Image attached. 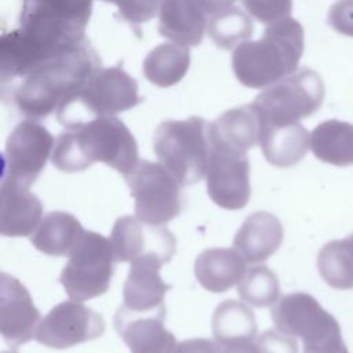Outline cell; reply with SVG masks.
<instances>
[{"mask_svg": "<svg viewBox=\"0 0 353 353\" xmlns=\"http://www.w3.org/2000/svg\"><path fill=\"white\" fill-rule=\"evenodd\" d=\"M85 234L80 221L66 211H51L44 215L32 233V244L51 256L70 255Z\"/></svg>", "mask_w": 353, "mask_h": 353, "instance_id": "cell-24", "label": "cell"}, {"mask_svg": "<svg viewBox=\"0 0 353 353\" xmlns=\"http://www.w3.org/2000/svg\"><path fill=\"white\" fill-rule=\"evenodd\" d=\"M208 197L221 208H244L251 196L247 153L211 146L207 167Z\"/></svg>", "mask_w": 353, "mask_h": 353, "instance_id": "cell-14", "label": "cell"}, {"mask_svg": "<svg viewBox=\"0 0 353 353\" xmlns=\"http://www.w3.org/2000/svg\"><path fill=\"white\" fill-rule=\"evenodd\" d=\"M172 353H221V346L216 341L205 338H192L178 342Z\"/></svg>", "mask_w": 353, "mask_h": 353, "instance_id": "cell-34", "label": "cell"}, {"mask_svg": "<svg viewBox=\"0 0 353 353\" xmlns=\"http://www.w3.org/2000/svg\"><path fill=\"white\" fill-rule=\"evenodd\" d=\"M211 325L221 346L252 342L258 331L252 310L236 299H226L215 307Z\"/></svg>", "mask_w": 353, "mask_h": 353, "instance_id": "cell-26", "label": "cell"}, {"mask_svg": "<svg viewBox=\"0 0 353 353\" xmlns=\"http://www.w3.org/2000/svg\"><path fill=\"white\" fill-rule=\"evenodd\" d=\"M313 154L328 164L347 167L353 164V124L336 119L317 124L310 134Z\"/></svg>", "mask_w": 353, "mask_h": 353, "instance_id": "cell-25", "label": "cell"}, {"mask_svg": "<svg viewBox=\"0 0 353 353\" xmlns=\"http://www.w3.org/2000/svg\"><path fill=\"white\" fill-rule=\"evenodd\" d=\"M270 314L276 330L303 341V353H332L346 346L336 319L307 292L281 296Z\"/></svg>", "mask_w": 353, "mask_h": 353, "instance_id": "cell-7", "label": "cell"}, {"mask_svg": "<svg viewBox=\"0 0 353 353\" xmlns=\"http://www.w3.org/2000/svg\"><path fill=\"white\" fill-rule=\"evenodd\" d=\"M261 120L251 103L226 110L210 124L212 148L247 153L259 143Z\"/></svg>", "mask_w": 353, "mask_h": 353, "instance_id": "cell-20", "label": "cell"}, {"mask_svg": "<svg viewBox=\"0 0 353 353\" xmlns=\"http://www.w3.org/2000/svg\"><path fill=\"white\" fill-rule=\"evenodd\" d=\"M43 205L28 189L1 183L0 186V233L7 237L32 234L41 221Z\"/></svg>", "mask_w": 353, "mask_h": 353, "instance_id": "cell-21", "label": "cell"}, {"mask_svg": "<svg viewBox=\"0 0 353 353\" xmlns=\"http://www.w3.org/2000/svg\"><path fill=\"white\" fill-rule=\"evenodd\" d=\"M54 137L34 120L21 121L6 141L1 183L29 189L54 150Z\"/></svg>", "mask_w": 353, "mask_h": 353, "instance_id": "cell-11", "label": "cell"}, {"mask_svg": "<svg viewBox=\"0 0 353 353\" xmlns=\"http://www.w3.org/2000/svg\"><path fill=\"white\" fill-rule=\"evenodd\" d=\"M305 48L302 25L283 18L268 25L261 39L239 44L232 54V69L248 88H266L296 72Z\"/></svg>", "mask_w": 353, "mask_h": 353, "instance_id": "cell-4", "label": "cell"}, {"mask_svg": "<svg viewBox=\"0 0 353 353\" xmlns=\"http://www.w3.org/2000/svg\"><path fill=\"white\" fill-rule=\"evenodd\" d=\"M114 4L119 14L131 25H141L150 21L157 12L161 0H102Z\"/></svg>", "mask_w": 353, "mask_h": 353, "instance_id": "cell-31", "label": "cell"}, {"mask_svg": "<svg viewBox=\"0 0 353 353\" xmlns=\"http://www.w3.org/2000/svg\"><path fill=\"white\" fill-rule=\"evenodd\" d=\"M161 266L160 262L152 259L131 263L123 285L121 307L137 313L154 312L165 307L164 296L171 288V284H167L160 277Z\"/></svg>", "mask_w": 353, "mask_h": 353, "instance_id": "cell-17", "label": "cell"}, {"mask_svg": "<svg viewBox=\"0 0 353 353\" xmlns=\"http://www.w3.org/2000/svg\"><path fill=\"white\" fill-rule=\"evenodd\" d=\"M141 102L135 79L119 66L101 68L58 108L57 117L66 128H74L97 117L125 112Z\"/></svg>", "mask_w": 353, "mask_h": 353, "instance_id": "cell-5", "label": "cell"}, {"mask_svg": "<svg viewBox=\"0 0 353 353\" xmlns=\"http://www.w3.org/2000/svg\"><path fill=\"white\" fill-rule=\"evenodd\" d=\"M207 14L197 0H161L159 33L185 47L199 46L207 30Z\"/></svg>", "mask_w": 353, "mask_h": 353, "instance_id": "cell-18", "label": "cell"}, {"mask_svg": "<svg viewBox=\"0 0 353 353\" xmlns=\"http://www.w3.org/2000/svg\"><path fill=\"white\" fill-rule=\"evenodd\" d=\"M255 353H298L295 338L280 332L279 330H268L254 341Z\"/></svg>", "mask_w": 353, "mask_h": 353, "instance_id": "cell-32", "label": "cell"}, {"mask_svg": "<svg viewBox=\"0 0 353 353\" xmlns=\"http://www.w3.org/2000/svg\"><path fill=\"white\" fill-rule=\"evenodd\" d=\"M98 69L101 61L84 41L26 74L14 92V102L29 119L47 117L76 94Z\"/></svg>", "mask_w": 353, "mask_h": 353, "instance_id": "cell-3", "label": "cell"}, {"mask_svg": "<svg viewBox=\"0 0 353 353\" xmlns=\"http://www.w3.org/2000/svg\"><path fill=\"white\" fill-rule=\"evenodd\" d=\"M259 145L266 161L279 168L298 164L310 148V134L301 123L261 124Z\"/></svg>", "mask_w": 353, "mask_h": 353, "instance_id": "cell-23", "label": "cell"}, {"mask_svg": "<svg viewBox=\"0 0 353 353\" xmlns=\"http://www.w3.org/2000/svg\"><path fill=\"white\" fill-rule=\"evenodd\" d=\"M26 1H33V0H26Z\"/></svg>", "mask_w": 353, "mask_h": 353, "instance_id": "cell-38", "label": "cell"}, {"mask_svg": "<svg viewBox=\"0 0 353 353\" xmlns=\"http://www.w3.org/2000/svg\"><path fill=\"white\" fill-rule=\"evenodd\" d=\"M341 243H342V247H343V251L346 254V258L353 269V234L350 237H346V239H341Z\"/></svg>", "mask_w": 353, "mask_h": 353, "instance_id": "cell-36", "label": "cell"}, {"mask_svg": "<svg viewBox=\"0 0 353 353\" xmlns=\"http://www.w3.org/2000/svg\"><path fill=\"white\" fill-rule=\"evenodd\" d=\"M190 66L189 47L164 43L154 47L145 58L142 72L152 84L167 88L179 83Z\"/></svg>", "mask_w": 353, "mask_h": 353, "instance_id": "cell-27", "label": "cell"}, {"mask_svg": "<svg viewBox=\"0 0 353 353\" xmlns=\"http://www.w3.org/2000/svg\"><path fill=\"white\" fill-rule=\"evenodd\" d=\"M207 32L216 47L230 50L251 37L254 25L245 12L240 8L230 7L210 17Z\"/></svg>", "mask_w": 353, "mask_h": 353, "instance_id": "cell-28", "label": "cell"}, {"mask_svg": "<svg viewBox=\"0 0 353 353\" xmlns=\"http://www.w3.org/2000/svg\"><path fill=\"white\" fill-rule=\"evenodd\" d=\"M237 0H197L200 7L210 17L216 14V12H221V11H225V10L230 8V7H233V4Z\"/></svg>", "mask_w": 353, "mask_h": 353, "instance_id": "cell-35", "label": "cell"}, {"mask_svg": "<svg viewBox=\"0 0 353 353\" xmlns=\"http://www.w3.org/2000/svg\"><path fill=\"white\" fill-rule=\"evenodd\" d=\"M165 307L154 312H130L119 307L114 328L131 353H172L176 339L164 327Z\"/></svg>", "mask_w": 353, "mask_h": 353, "instance_id": "cell-16", "label": "cell"}, {"mask_svg": "<svg viewBox=\"0 0 353 353\" xmlns=\"http://www.w3.org/2000/svg\"><path fill=\"white\" fill-rule=\"evenodd\" d=\"M124 179L135 201V215L141 221L163 225L179 215L182 185L161 163L139 160Z\"/></svg>", "mask_w": 353, "mask_h": 353, "instance_id": "cell-10", "label": "cell"}, {"mask_svg": "<svg viewBox=\"0 0 353 353\" xmlns=\"http://www.w3.org/2000/svg\"><path fill=\"white\" fill-rule=\"evenodd\" d=\"M3 353H17V352H3Z\"/></svg>", "mask_w": 353, "mask_h": 353, "instance_id": "cell-37", "label": "cell"}, {"mask_svg": "<svg viewBox=\"0 0 353 353\" xmlns=\"http://www.w3.org/2000/svg\"><path fill=\"white\" fill-rule=\"evenodd\" d=\"M284 229L279 218L268 211L247 216L233 239V247L248 263H258L272 256L283 243Z\"/></svg>", "mask_w": 353, "mask_h": 353, "instance_id": "cell-19", "label": "cell"}, {"mask_svg": "<svg viewBox=\"0 0 353 353\" xmlns=\"http://www.w3.org/2000/svg\"><path fill=\"white\" fill-rule=\"evenodd\" d=\"M327 23L336 33L353 37V0H336L328 10Z\"/></svg>", "mask_w": 353, "mask_h": 353, "instance_id": "cell-33", "label": "cell"}, {"mask_svg": "<svg viewBox=\"0 0 353 353\" xmlns=\"http://www.w3.org/2000/svg\"><path fill=\"white\" fill-rule=\"evenodd\" d=\"M324 95L325 88L320 74L310 68H302L266 87L251 105L261 124L287 125L316 113Z\"/></svg>", "mask_w": 353, "mask_h": 353, "instance_id": "cell-8", "label": "cell"}, {"mask_svg": "<svg viewBox=\"0 0 353 353\" xmlns=\"http://www.w3.org/2000/svg\"><path fill=\"white\" fill-rule=\"evenodd\" d=\"M239 296L255 307L274 305L280 294L277 276L268 266H254L245 270L237 285Z\"/></svg>", "mask_w": 353, "mask_h": 353, "instance_id": "cell-29", "label": "cell"}, {"mask_svg": "<svg viewBox=\"0 0 353 353\" xmlns=\"http://www.w3.org/2000/svg\"><path fill=\"white\" fill-rule=\"evenodd\" d=\"M41 321L40 312L25 285L15 277L1 273L0 281V332L11 347L34 338Z\"/></svg>", "mask_w": 353, "mask_h": 353, "instance_id": "cell-15", "label": "cell"}, {"mask_svg": "<svg viewBox=\"0 0 353 353\" xmlns=\"http://www.w3.org/2000/svg\"><path fill=\"white\" fill-rule=\"evenodd\" d=\"M110 241L116 261L130 263L152 259L165 265L176 248L175 237L167 228L143 222L131 215L116 219Z\"/></svg>", "mask_w": 353, "mask_h": 353, "instance_id": "cell-12", "label": "cell"}, {"mask_svg": "<svg viewBox=\"0 0 353 353\" xmlns=\"http://www.w3.org/2000/svg\"><path fill=\"white\" fill-rule=\"evenodd\" d=\"M51 161L65 172L84 171L101 161L125 176L139 163L138 145L121 120L103 116L59 134Z\"/></svg>", "mask_w": 353, "mask_h": 353, "instance_id": "cell-2", "label": "cell"}, {"mask_svg": "<svg viewBox=\"0 0 353 353\" xmlns=\"http://www.w3.org/2000/svg\"><path fill=\"white\" fill-rule=\"evenodd\" d=\"M153 152L182 186L193 185L207 174L211 153L210 124L197 116L165 120L153 134Z\"/></svg>", "mask_w": 353, "mask_h": 353, "instance_id": "cell-6", "label": "cell"}, {"mask_svg": "<svg viewBox=\"0 0 353 353\" xmlns=\"http://www.w3.org/2000/svg\"><path fill=\"white\" fill-rule=\"evenodd\" d=\"M105 332L101 314L77 301H63L55 305L41 319L34 339L52 349H68L99 338Z\"/></svg>", "mask_w": 353, "mask_h": 353, "instance_id": "cell-13", "label": "cell"}, {"mask_svg": "<svg viewBox=\"0 0 353 353\" xmlns=\"http://www.w3.org/2000/svg\"><path fill=\"white\" fill-rule=\"evenodd\" d=\"M112 241L97 232H85L79 247L69 255L59 281L72 301L83 302L103 295L113 277Z\"/></svg>", "mask_w": 353, "mask_h": 353, "instance_id": "cell-9", "label": "cell"}, {"mask_svg": "<svg viewBox=\"0 0 353 353\" xmlns=\"http://www.w3.org/2000/svg\"><path fill=\"white\" fill-rule=\"evenodd\" d=\"M85 28L40 1H23L19 25L0 37L1 80L25 77L41 63L84 43Z\"/></svg>", "mask_w": 353, "mask_h": 353, "instance_id": "cell-1", "label": "cell"}, {"mask_svg": "<svg viewBox=\"0 0 353 353\" xmlns=\"http://www.w3.org/2000/svg\"><path fill=\"white\" fill-rule=\"evenodd\" d=\"M245 259L236 248H207L194 261V276L210 292H225L245 273Z\"/></svg>", "mask_w": 353, "mask_h": 353, "instance_id": "cell-22", "label": "cell"}, {"mask_svg": "<svg viewBox=\"0 0 353 353\" xmlns=\"http://www.w3.org/2000/svg\"><path fill=\"white\" fill-rule=\"evenodd\" d=\"M247 12L262 23L270 25L290 17L292 0H243Z\"/></svg>", "mask_w": 353, "mask_h": 353, "instance_id": "cell-30", "label": "cell"}]
</instances>
